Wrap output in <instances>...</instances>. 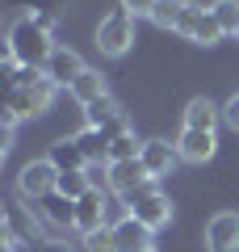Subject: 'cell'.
I'll list each match as a JSON object with an SVG mask.
<instances>
[{"mask_svg": "<svg viewBox=\"0 0 239 252\" xmlns=\"http://www.w3.org/2000/svg\"><path fill=\"white\" fill-rule=\"evenodd\" d=\"M51 51H55L51 30H46L38 17H17L9 26V51H4V55H13L21 67H46Z\"/></svg>", "mask_w": 239, "mask_h": 252, "instance_id": "cell-1", "label": "cell"}, {"mask_svg": "<svg viewBox=\"0 0 239 252\" xmlns=\"http://www.w3.org/2000/svg\"><path fill=\"white\" fill-rule=\"evenodd\" d=\"M122 206H126V215H134L143 227H151V231H159V227L172 223V202H168V193H159L155 185H147V189H139V193H130V198H122Z\"/></svg>", "mask_w": 239, "mask_h": 252, "instance_id": "cell-2", "label": "cell"}, {"mask_svg": "<svg viewBox=\"0 0 239 252\" xmlns=\"http://www.w3.org/2000/svg\"><path fill=\"white\" fill-rule=\"evenodd\" d=\"M130 46H134V17L122 13V9L109 13V17L97 26V51L109 55V59H122Z\"/></svg>", "mask_w": 239, "mask_h": 252, "instance_id": "cell-3", "label": "cell"}, {"mask_svg": "<svg viewBox=\"0 0 239 252\" xmlns=\"http://www.w3.org/2000/svg\"><path fill=\"white\" fill-rule=\"evenodd\" d=\"M55 185H59V168H55L51 160H30L26 168L17 172V193L26 202H42L55 193Z\"/></svg>", "mask_w": 239, "mask_h": 252, "instance_id": "cell-4", "label": "cell"}, {"mask_svg": "<svg viewBox=\"0 0 239 252\" xmlns=\"http://www.w3.org/2000/svg\"><path fill=\"white\" fill-rule=\"evenodd\" d=\"M55 89H59V84L46 80V76H42L38 84H26V89H9V109H13L17 118H38V114L51 109Z\"/></svg>", "mask_w": 239, "mask_h": 252, "instance_id": "cell-5", "label": "cell"}, {"mask_svg": "<svg viewBox=\"0 0 239 252\" xmlns=\"http://www.w3.org/2000/svg\"><path fill=\"white\" fill-rule=\"evenodd\" d=\"M177 34H180V38H189V42L214 46V42L222 38V26L214 21V13H210V9H202V4H189L185 17H180V26H177Z\"/></svg>", "mask_w": 239, "mask_h": 252, "instance_id": "cell-6", "label": "cell"}, {"mask_svg": "<svg viewBox=\"0 0 239 252\" xmlns=\"http://www.w3.org/2000/svg\"><path fill=\"white\" fill-rule=\"evenodd\" d=\"M151 181H155V177L147 172L143 160H118V164H109V189H114L118 198H130V193L147 189Z\"/></svg>", "mask_w": 239, "mask_h": 252, "instance_id": "cell-7", "label": "cell"}, {"mask_svg": "<svg viewBox=\"0 0 239 252\" xmlns=\"http://www.w3.org/2000/svg\"><path fill=\"white\" fill-rule=\"evenodd\" d=\"M101 227H109V202H105L101 189H89V193L76 202V231L92 235V231H101Z\"/></svg>", "mask_w": 239, "mask_h": 252, "instance_id": "cell-8", "label": "cell"}, {"mask_svg": "<svg viewBox=\"0 0 239 252\" xmlns=\"http://www.w3.org/2000/svg\"><path fill=\"white\" fill-rule=\"evenodd\" d=\"M206 248L210 252H239V215L222 210L206 223Z\"/></svg>", "mask_w": 239, "mask_h": 252, "instance_id": "cell-9", "label": "cell"}, {"mask_svg": "<svg viewBox=\"0 0 239 252\" xmlns=\"http://www.w3.org/2000/svg\"><path fill=\"white\" fill-rule=\"evenodd\" d=\"M177 152H180V160H189V164H206L218 152V135H214V130H193V126H185L180 139H177Z\"/></svg>", "mask_w": 239, "mask_h": 252, "instance_id": "cell-10", "label": "cell"}, {"mask_svg": "<svg viewBox=\"0 0 239 252\" xmlns=\"http://www.w3.org/2000/svg\"><path fill=\"white\" fill-rule=\"evenodd\" d=\"M84 72V59H80L71 46H55L51 51V59H46V67H42V76L46 80H55V84H76V76Z\"/></svg>", "mask_w": 239, "mask_h": 252, "instance_id": "cell-11", "label": "cell"}, {"mask_svg": "<svg viewBox=\"0 0 239 252\" xmlns=\"http://www.w3.org/2000/svg\"><path fill=\"white\" fill-rule=\"evenodd\" d=\"M139 160L147 164L151 177H168V172L177 168L180 152H177V143H168V139H147V143H143V152H139Z\"/></svg>", "mask_w": 239, "mask_h": 252, "instance_id": "cell-12", "label": "cell"}, {"mask_svg": "<svg viewBox=\"0 0 239 252\" xmlns=\"http://www.w3.org/2000/svg\"><path fill=\"white\" fill-rule=\"evenodd\" d=\"M151 227H143L134 215H126V219H118L114 223V244H118V252H139V248H151Z\"/></svg>", "mask_w": 239, "mask_h": 252, "instance_id": "cell-13", "label": "cell"}, {"mask_svg": "<svg viewBox=\"0 0 239 252\" xmlns=\"http://www.w3.org/2000/svg\"><path fill=\"white\" fill-rule=\"evenodd\" d=\"M4 227H9L17 240H26V244H42V219H38L34 210L9 206V210H4Z\"/></svg>", "mask_w": 239, "mask_h": 252, "instance_id": "cell-14", "label": "cell"}, {"mask_svg": "<svg viewBox=\"0 0 239 252\" xmlns=\"http://www.w3.org/2000/svg\"><path fill=\"white\" fill-rule=\"evenodd\" d=\"M38 206H42V223L59 227V231L76 227V202H71V198H63V193H51V198H42Z\"/></svg>", "mask_w": 239, "mask_h": 252, "instance_id": "cell-15", "label": "cell"}, {"mask_svg": "<svg viewBox=\"0 0 239 252\" xmlns=\"http://www.w3.org/2000/svg\"><path fill=\"white\" fill-rule=\"evenodd\" d=\"M46 160H51L59 172H84V168H89V160H84V152H80L76 139H59V143H51V156H46Z\"/></svg>", "mask_w": 239, "mask_h": 252, "instance_id": "cell-16", "label": "cell"}, {"mask_svg": "<svg viewBox=\"0 0 239 252\" xmlns=\"http://www.w3.org/2000/svg\"><path fill=\"white\" fill-rule=\"evenodd\" d=\"M218 118H222V109L210 97H193L185 105V126H193V130H218Z\"/></svg>", "mask_w": 239, "mask_h": 252, "instance_id": "cell-17", "label": "cell"}, {"mask_svg": "<svg viewBox=\"0 0 239 252\" xmlns=\"http://www.w3.org/2000/svg\"><path fill=\"white\" fill-rule=\"evenodd\" d=\"M71 97H76L80 105H92V101L109 97V89H105V76H101L97 67H84V72L76 76V84H71Z\"/></svg>", "mask_w": 239, "mask_h": 252, "instance_id": "cell-18", "label": "cell"}, {"mask_svg": "<svg viewBox=\"0 0 239 252\" xmlns=\"http://www.w3.org/2000/svg\"><path fill=\"white\" fill-rule=\"evenodd\" d=\"M80 143V152H84V160L89 164H101V160H109V135L105 130H97V126H84L80 135H71Z\"/></svg>", "mask_w": 239, "mask_h": 252, "instance_id": "cell-19", "label": "cell"}, {"mask_svg": "<svg viewBox=\"0 0 239 252\" xmlns=\"http://www.w3.org/2000/svg\"><path fill=\"white\" fill-rule=\"evenodd\" d=\"M84 118H89V126L105 130V126H114L118 118H122V109H118L114 97H101V101H92V105H84Z\"/></svg>", "mask_w": 239, "mask_h": 252, "instance_id": "cell-20", "label": "cell"}, {"mask_svg": "<svg viewBox=\"0 0 239 252\" xmlns=\"http://www.w3.org/2000/svg\"><path fill=\"white\" fill-rule=\"evenodd\" d=\"M17 4H21V9H34L30 17H38L46 30H51L55 21L63 17V9H67V0H17Z\"/></svg>", "mask_w": 239, "mask_h": 252, "instance_id": "cell-21", "label": "cell"}, {"mask_svg": "<svg viewBox=\"0 0 239 252\" xmlns=\"http://www.w3.org/2000/svg\"><path fill=\"white\" fill-rule=\"evenodd\" d=\"M185 9H189V0H159L155 13H151V21H155L159 30H177L180 17H185Z\"/></svg>", "mask_w": 239, "mask_h": 252, "instance_id": "cell-22", "label": "cell"}, {"mask_svg": "<svg viewBox=\"0 0 239 252\" xmlns=\"http://www.w3.org/2000/svg\"><path fill=\"white\" fill-rule=\"evenodd\" d=\"M139 152H143V143L134 139V130L109 139V164H118V160H139Z\"/></svg>", "mask_w": 239, "mask_h": 252, "instance_id": "cell-23", "label": "cell"}, {"mask_svg": "<svg viewBox=\"0 0 239 252\" xmlns=\"http://www.w3.org/2000/svg\"><path fill=\"white\" fill-rule=\"evenodd\" d=\"M89 189H92V185H89V177H84V172H59V185H55V193H63V198L80 202Z\"/></svg>", "mask_w": 239, "mask_h": 252, "instance_id": "cell-24", "label": "cell"}, {"mask_svg": "<svg viewBox=\"0 0 239 252\" xmlns=\"http://www.w3.org/2000/svg\"><path fill=\"white\" fill-rule=\"evenodd\" d=\"M210 13H214V21L222 26V34L235 38V26H239V0H214Z\"/></svg>", "mask_w": 239, "mask_h": 252, "instance_id": "cell-25", "label": "cell"}, {"mask_svg": "<svg viewBox=\"0 0 239 252\" xmlns=\"http://www.w3.org/2000/svg\"><path fill=\"white\" fill-rule=\"evenodd\" d=\"M84 248H89V252H118V244H114V227H101V231L84 235Z\"/></svg>", "mask_w": 239, "mask_h": 252, "instance_id": "cell-26", "label": "cell"}, {"mask_svg": "<svg viewBox=\"0 0 239 252\" xmlns=\"http://www.w3.org/2000/svg\"><path fill=\"white\" fill-rule=\"evenodd\" d=\"M84 177H89V185H92V189L109 185V160H101V164H89V168H84Z\"/></svg>", "mask_w": 239, "mask_h": 252, "instance_id": "cell-27", "label": "cell"}, {"mask_svg": "<svg viewBox=\"0 0 239 252\" xmlns=\"http://www.w3.org/2000/svg\"><path fill=\"white\" fill-rule=\"evenodd\" d=\"M155 4L159 0H122V13H130V17H151Z\"/></svg>", "mask_w": 239, "mask_h": 252, "instance_id": "cell-28", "label": "cell"}, {"mask_svg": "<svg viewBox=\"0 0 239 252\" xmlns=\"http://www.w3.org/2000/svg\"><path fill=\"white\" fill-rule=\"evenodd\" d=\"M222 122H227L231 130H239V93L227 101V105H222Z\"/></svg>", "mask_w": 239, "mask_h": 252, "instance_id": "cell-29", "label": "cell"}, {"mask_svg": "<svg viewBox=\"0 0 239 252\" xmlns=\"http://www.w3.org/2000/svg\"><path fill=\"white\" fill-rule=\"evenodd\" d=\"M34 252H71V244L67 240H42V244H34Z\"/></svg>", "mask_w": 239, "mask_h": 252, "instance_id": "cell-30", "label": "cell"}, {"mask_svg": "<svg viewBox=\"0 0 239 252\" xmlns=\"http://www.w3.org/2000/svg\"><path fill=\"white\" fill-rule=\"evenodd\" d=\"M235 42H239V26H235Z\"/></svg>", "mask_w": 239, "mask_h": 252, "instance_id": "cell-31", "label": "cell"}, {"mask_svg": "<svg viewBox=\"0 0 239 252\" xmlns=\"http://www.w3.org/2000/svg\"><path fill=\"white\" fill-rule=\"evenodd\" d=\"M139 252H155V248H139Z\"/></svg>", "mask_w": 239, "mask_h": 252, "instance_id": "cell-32", "label": "cell"}]
</instances>
